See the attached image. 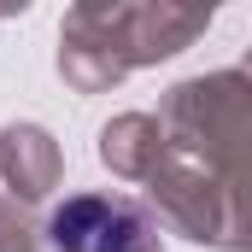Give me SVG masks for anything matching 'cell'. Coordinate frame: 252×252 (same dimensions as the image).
Returning a JSON list of instances; mask_svg holds the SVG:
<instances>
[{
  "instance_id": "obj_1",
  "label": "cell",
  "mask_w": 252,
  "mask_h": 252,
  "mask_svg": "<svg viewBox=\"0 0 252 252\" xmlns=\"http://www.w3.org/2000/svg\"><path fill=\"white\" fill-rule=\"evenodd\" d=\"M205 30H211V6H176V0L112 6V0H88V6H70L59 24V70L70 88L94 94V88L118 82L124 70H135V64L182 53Z\"/></svg>"
},
{
  "instance_id": "obj_2",
  "label": "cell",
  "mask_w": 252,
  "mask_h": 252,
  "mask_svg": "<svg viewBox=\"0 0 252 252\" xmlns=\"http://www.w3.org/2000/svg\"><path fill=\"white\" fill-rule=\"evenodd\" d=\"M53 252H158V229L118 193H76L47 223Z\"/></svg>"
},
{
  "instance_id": "obj_3",
  "label": "cell",
  "mask_w": 252,
  "mask_h": 252,
  "mask_svg": "<svg viewBox=\"0 0 252 252\" xmlns=\"http://www.w3.org/2000/svg\"><path fill=\"white\" fill-rule=\"evenodd\" d=\"M0 170L12 176V188L24 193V199H41V193L59 182V147L47 141V129L12 124L0 135Z\"/></svg>"
},
{
  "instance_id": "obj_4",
  "label": "cell",
  "mask_w": 252,
  "mask_h": 252,
  "mask_svg": "<svg viewBox=\"0 0 252 252\" xmlns=\"http://www.w3.org/2000/svg\"><path fill=\"white\" fill-rule=\"evenodd\" d=\"M158 141H164L158 118L129 112V118H118V124H106V135H100V158H106L112 170H124V176H158V153H164Z\"/></svg>"
},
{
  "instance_id": "obj_5",
  "label": "cell",
  "mask_w": 252,
  "mask_h": 252,
  "mask_svg": "<svg viewBox=\"0 0 252 252\" xmlns=\"http://www.w3.org/2000/svg\"><path fill=\"white\" fill-rule=\"evenodd\" d=\"M0 252H35L30 229H24V217H18L12 205H0Z\"/></svg>"
}]
</instances>
